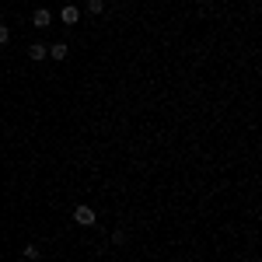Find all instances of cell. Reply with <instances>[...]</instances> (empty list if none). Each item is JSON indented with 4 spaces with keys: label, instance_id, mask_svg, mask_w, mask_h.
Returning a JSON list of instances; mask_svg holds the SVG:
<instances>
[{
    "label": "cell",
    "instance_id": "cell-9",
    "mask_svg": "<svg viewBox=\"0 0 262 262\" xmlns=\"http://www.w3.org/2000/svg\"><path fill=\"white\" fill-rule=\"evenodd\" d=\"M112 245H126V231H122V227H119V231H112Z\"/></svg>",
    "mask_w": 262,
    "mask_h": 262
},
{
    "label": "cell",
    "instance_id": "cell-1",
    "mask_svg": "<svg viewBox=\"0 0 262 262\" xmlns=\"http://www.w3.org/2000/svg\"><path fill=\"white\" fill-rule=\"evenodd\" d=\"M95 221H98V213L91 210V206H74V224H81V227H95Z\"/></svg>",
    "mask_w": 262,
    "mask_h": 262
},
{
    "label": "cell",
    "instance_id": "cell-7",
    "mask_svg": "<svg viewBox=\"0 0 262 262\" xmlns=\"http://www.w3.org/2000/svg\"><path fill=\"white\" fill-rule=\"evenodd\" d=\"M105 11V0H88V14H101Z\"/></svg>",
    "mask_w": 262,
    "mask_h": 262
},
{
    "label": "cell",
    "instance_id": "cell-4",
    "mask_svg": "<svg viewBox=\"0 0 262 262\" xmlns=\"http://www.w3.org/2000/svg\"><path fill=\"white\" fill-rule=\"evenodd\" d=\"M46 56H49V49H46V42H32V46H28V60L42 63Z\"/></svg>",
    "mask_w": 262,
    "mask_h": 262
},
{
    "label": "cell",
    "instance_id": "cell-8",
    "mask_svg": "<svg viewBox=\"0 0 262 262\" xmlns=\"http://www.w3.org/2000/svg\"><path fill=\"white\" fill-rule=\"evenodd\" d=\"M7 42H11V28L0 21V46H7Z\"/></svg>",
    "mask_w": 262,
    "mask_h": 262
},
{
    "label": "cell",
    "instance_id": "cell-5",
    "mask_svg": "<svg viewBox=\"0 0 262 262\" xmlns=\"http://www.w3.org/2000/svg\"><path fill=\"white\" fill-rule=\"evenodd\" d=\"M46 49H49V56H53V60H67V53H70V46H67V42H53V46H46Z\"/></svg>",
    "mask_w": 262,
    "mask_h": 262
},
{
    "label": "cell",
    "instance_id": "cell-3",
    "mask_svg": "<svg viewBox=\"0 0 262 262\" xmlns=\"http://www.w3.org/2000/svg\"><path fill=\"white\" fill-rule=\"evenodd\" d=\"M60 18H63V25H70V28H74V25L81 21V11H77L74 4H67V7H63V11H60Z\"/></svg>",
    "mask_w": 262,
    "mask_h": 262
},
{
    "label": "cell",
    "instance_id": "cell-6",
    "mask_svg": "<svg viewBox=\"0 0 262 262\" xmlns=\"http://www.w3.org/2000/svg\"><path fill=\"white\" fill-rule=\"evenodd\" d=\"M21 252H25V259H39V255H42V252H39V245H35V242H28L25 248H21Z\"/></svg>",
    "mask_w": 262,
    "mask_h": 262
},
{
    "label": "cell",
    "instance_id": "cell-2",
    "mask_svg": "<svg viewBox=\"0 0 262 262\" xmlns=\"http://www.w3.org/2000/svg\"><path fill=\"white\" fill-rule=\"evenodd\" d=\"M32 25H35V28H49V25H53V11H49V7H39V11L32 14Z\"/></svg>",
    "mask_w": 262,
    "mask_h": 262
}]
</instances>
